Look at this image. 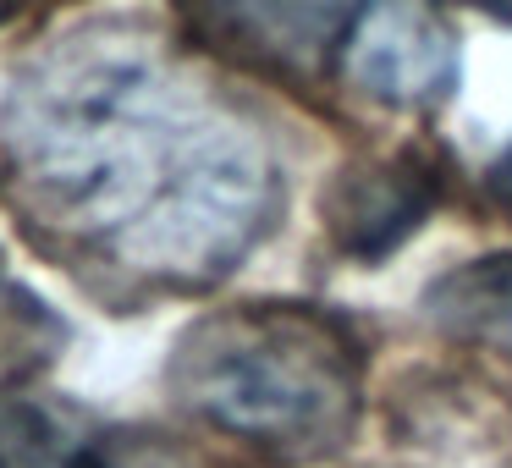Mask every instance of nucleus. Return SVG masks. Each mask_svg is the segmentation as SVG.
I'll use <instances>...</instances> for the list:
<instances>
[{
    "mask_svg": "<svg viewBox=\"0 0 512 468\" xmlns=\"http://www.w3.org/2000/svg\"><path fill=\"white\" fill-rule=\"evenodd\" d=\"M204 50L265 78H314L336 61L347 28L342 0H171Z\"/></svg>",
    "mask_w": 512,
    "mask_h": 468,
    "instance_id": "5",
    "label": "nucleus"
},
{
    "mask_svg": "<svg viewBox=\"0 0 512 468\" xmlns=\"http://www.w3.org/2000/svg\"><path fill=\"white\" fill-rule=\"evenodd\" d=\"M336 78L391 111H435L457 94L463 45L441 0H358L336 39Z\"/></svg>",
    "mask_w": 512,
    "mask_h": 468,
    "instance_id": "3",
    "label": "nucleus"
},
{
    "mask_svg": "<svg viewBox=\"0 0 512 468\" xmlns=\"http://www.w3.org/2000/svg\"><path fill=\"white\" fill-rule=\"evenodd\" d=\"M72 468H210V463L166 430H111L83 441Z\"/></svg>",
    "mask_w": 512,
    "mask_h": 468,
    "instance_id": "7",
    "label": "nucleus"
},
{
    "mask_svg": "<svg viewBox=\"0 0 512 468\" xmlns=\"http://www.w3.org/2000/svg\"><path fill=\"white\" fill-rule=\"evenodd\" d=\"M0 265H6V254H0Z\"/></svg>",
    "mask_w": 512,
    "mask_h": 468,
    "instance_id": "11",
    "label": "nucleus"
},
{
    "mask_svg": "<svg viewBox=\"0 0 512 468\" xmlns=\"http://www.w3.org/2000/svg\"><path fill=\"white\" fill-rule=\"evenodd\" d=\"M424 320L463 347L512 358V254H485L424 287Z\"/></svg>",
    "mask_w": 512,
    "mask_h": 468,
    "instance_id": "6",
    "label": "nucleus"
},
{
    "mask_svg": "<svg viewBox=\"0 0 512 468\" xmlns=\"http://www.w3.org/2000/svg\"><path fill=\"white\" fill-rule=\"evenodd\" d=\"M446 171L430 149H391V155L347 160L320 188V221L336 254L358 265H380L397 254L441 204Z\"/></svg>",
    "mask_w": 512,
    "mask_h": 468,
    "instance_id": "4",
    "label": "nucleus"
},
{
    "mask_svg": "<svg viewBox=\"0 0 512 468\" xmlns=\"http://www.w3.org/2000/svg\"><path fill=\"white\" fill-rule=\"evenodd\" d=\"M479 12H490V17H501V23H512V0H474Z\"/></svg>",
    "mask_w": 512,
    "mask_h": 468,
    "instance_id": "9",
    "label": "nucleus"
},
{
    "mask_svg": "<svg viewBox=\"0 0 512 468\" xmlns=\"http://www.w3.org/2000/svg\"><path fill=\"white\" fill-rule=\"evenodd\" d=\"M23 6H28V0H0V28L12 23V17H17V12H23Z\"/></svg>",
    "mask_w": 512,
    "mask_h": 468,
    "instance_id": "10",
    "label": "nucleus"
},
{
    "mask_svg": "<svg viewBox=\"0 0 512 468\" xmlns=\"http://www.w3.org/2000/svg\"><path fill=\"white\" fill-rule=\"evenodd\" d=\"M485 193H490V204L512 221V149L496 155V166H490V177H485Z\"/></svg>",
    "mask_w": 512,
    "mask_h": 468,
    "instance_id": "8",
    "label": "nucleus"
},
{
    "mask_svg": "<svg viewBox=\"0 0 512 468\" xmlns=\"http://www.w3.org/2000/svg\"><path fill=\"white\" fill-rule=\"evenodd\" d=\"M166 386L199 424L276 463L347 446L364 408V347L314 303H232L171 347Z\"/></svg>",
    "mask_w": 512,
    "mask_h": 468,
    "instance_id": "2",
    "label": "nucleus"
},
{
    "mask_svg": "<svg viewBox=\"0 0 512 468\" xmlns=\"http://www.w3.org/2000/svg\"><path fill=\"white\" fill-rule=\"evenodd\" d=\"M0 149L39 243L133 287H215L287 204L265 127L144 23L39 50L6 94Z\"/></svg>",
    "mask_w": 512,
    "mask_h": 468,
    "instance_id": "1",
    "label": "nucleus"
}]
</instances>
